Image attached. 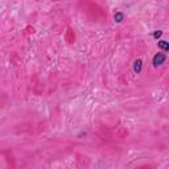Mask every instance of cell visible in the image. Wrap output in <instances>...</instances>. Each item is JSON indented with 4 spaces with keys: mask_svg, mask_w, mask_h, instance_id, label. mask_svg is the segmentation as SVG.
Listing matches in <instances>:
<instances>
[{
    "mask_svg": "<svg viewBox=\"0 0 169 169\" xmlns=\"http://www.w3.org/2000/svg\"><path fill=\"white\" fill-rule=\"evenodd\" d=\"M142 67H143V61L142 59H138V61H135V63H134V71L135 73H140L142 71Z\"/></svg>",
    "mask_w": 169,
    "mask_h": 169,
    "instance_id": "cell-2",
    "label": "cell"
},
{
    "mask_svg": "<svg viewBox=\"0 0 169 169\" xmlns=\"http://www.w3.org/2000/svg\"><path fill=\"white\" fill-rule=\"evenodd\" d=\"M161 35H162V32H161V31H155V33H153V37H155V38H159V37H161Z\"/></svg>",
    "mask_w": 169,
    "mask_h": 169,
    "instance_id": "cell-5",
    "label": "cell"
},
{
    "mask_svg": "<svg viewBox=\"0 0 169 169\" xmlns=\"http://www.w3.org/2000/svg\"><path fill=\"white\" fill-rule=\"evenodd\" d=\"M166 59V55L164 54V53H157V54H155V57H153V66H159V65H162V63L165 62Z\"/></svg>",
    "mask_w": 169,
    "mask_h": 169,
    "instance_id": "cell-1",
    "label": "cell"
},
{
    "mask_svg": "<svg viewBox=\"0 0 169 169\" xmlns=\"http://www.w3.org/2000/svg\"><path fill=\"white\" fill-rule=\"evenodd\" d=\"M159 48H161L162 50H165L166 52V50L169 49V44L166 41H164V40H162V41H159Z\"/></svg>",
    "mask_w": 169,
    "mask_h": 169,
    "instance_id": "cell-4",
    "label": "cell"
},
{
    "mask_svg": "<svg viewBox=\"0 0 169 169\" xmlns=\"http://www.w3.org/2000/svg\"><path fill=\"white\" fill-rule=\"evenodd\" d=\"M114 19H115V21H116V23H122V21L124 20V15L122 13V12H116V13H115V16H114Z\"/></svg>",
    "mask_w": 169,
    "mask_h": 169,
    "instance_id": "cell-3",
    "label": "cell"
}]
</instances>
